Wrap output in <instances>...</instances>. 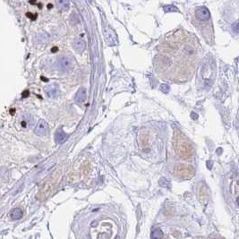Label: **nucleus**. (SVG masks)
Returning <instances> with one entry per match:
<instances>
[{
  "mask_svg": "<svg viewBox=\"0 0 239 239\" xmlns=\"http://www.w3.org/2000/svg\"><path fill=\"white\" fill-rule=\"evenodd\" d=\"M48 124L47 123L45 120L40 119L35 128V133L39 136H45L48 133Z\"/></svg>",
  "mask_w": 239,
  "mask_h": 239,
  "instance_id": "nucleus-1",
  "label": "nucleus"
},
{
  "mask_svg": "<svg viewBox=\"0 0 239 239\" xmlns=\"http://www.w3.org/2000/svg\"><path fill=\"white\" fill-rule=\"evenodd\" d=\"M170 87L168 84H161L160 85V90L164 93H168L169 92Z\"/></svg>",
  "mask_w": 239,
  "mask_h": 239,
  "instance_id": "nucleus-12",
  "label": "nucleus"
},
{
  "mask_svg": "<svg viewBox=\"0 0 239 239\" xmlns=\"http://www.w3.org/2000/svg\"><path fill=\"white\" fill-rule=\"evenodd\" d=\"M87 99V93H86V90L84 88H81L79 91L76 93L75 95V101L81 104V103H83L85 100Z\"/></svg>",
  "mask_w": 239,
  "mask_h": 239,
  "instance_id": "nucleus-6",
  "label": "nucleus"
},
{
  "mask_svg": "<svg viewBox=\"0 0 239 239\" xmlns=\"http://www.w3.org/2000/svg\"><path fill=\"white\" fill-rule=\"evenodd\" d=\"M56 4L61 11H67L69 9V0H56Z\"/></svg>",
  "mask_w": 239,
  "mask_h": 239,
  "instance_id": "nucleus-8",
  "label": "nucleus"
},
{
  "mask_svg": "<svg viewBox=\"0 0 239 239\" xmlns=\"http://www.w3.org/2000/svg\"><path fill=\"white\" fill-rule=\"evenodd\" d=\"M10 216L13 219H20L22 217H23V210L21 209L16 208L14 209L11 213H10Z\"/></svg>",
  "mask_w": 239,
  "mask_h": 239,
  "instance_id": "nucleus-9",
  "label": "nucleus"
},
{
  "mask_svg": "<svg viewBox=\"0 0 239 239\" xmlns=\"http://www.w3.org/2000/svg\"><path fill=\"white\" fill-rule=\"evenodd\" d=\"M164 9H165L166 12H175V11L177 12L178 11V9L174 6H167V7H164Z\"/></svg>",
  "mask_w": 239,
  "mask_h": 239,
  "instance_id": "nucleus-11",
  "label": "nucleus"
},
{
  "mask_svg": "<svg viewBox=\"0 0 239 239\" xmlns=\"http://www.w3.org/2000/svg\"><path fill=\"white\" fill-rule=\"evenodd\" d=\"M163 236V233L160 229H155L151 234V238H160Z\"/></svg>",
  "mask_w": 239,
  "mask_h": 239,
  "instance_id": "nucleus-10",
  "label": "nucleus"
},
{
  "mask_svg": "<svg viewBox=\"0 0 239 239\" xmlns=\"http://www.w3.org/2000/svg\"><path fill=\"white\" fill-rule=\"evenodd\" d=\"M85 47H86V44H85L84 40L81 39H74V47L77 50L78 52H83L85 49Z\"/></svg>",
  "mask_w": 239,
  "mask_h": 239,
  "instance_id": "nucleus-7",
  "label": "nucleus"
},
{
  "mask_svg": "<svg viewBox=\"0 0 239 239\" xmlns=\"http://www.w3.org/2000/svg\"><path fill=\"white\" fill-rule=\"evenodd\" d=\"M58 65L64 72H68L73 68V62L66 56H61L58 59Z\"/></svg>",
  "mask_w": 239,
  "mask_h": 239,
  "instance_id": "nucleus-2",
  "label": "nucleus"
},
{
  "mask_svg": "<svg viewBox=\"0 0 239 239\" xmlns=\"http://www.w3.org/2000/svg\"><path fill=\"white\" fill-rule=\"evenodd\" d=\"M27 16H28V17H30L31 20H34V19H36V17H37V16H32V15H31V13H28V14H27Z\"/></svg>",
  "mask_w": 239,
  "mask_h": 239,
  "instance_id": "nucleus-13",
  "label": "nucleus"
},
{
  "mask_svg": "<svg viewBox=\"0 0 239 239\" xmlns=\"http://www.w3.org/2000/svg\"><path fill=\"white\" fill-rule=\"evenodd\" d=\"M67 137H68L67 134H65V132L63 131L62 129H58L57 131L56 132V133H55V141L58 144L64 143L67 140Z\"/></svg>",
  "mask_w": 239,
  "mask_h": 239,
  "instance_id": "nucleus-5",
  "label": "nucleus"
},
{
  "mask_svg": "<svg viewBox=\"0 0 239 239\" xmlns=\"http://www.w3.org/2000/svg\"><path fill=\"white\" fill-rule=\"evenodd\" d=\"M195 15L198 19H200L201 21H209L210 18V13L209 12V10L204 7H198L195 10Z\"/></svg>",
  "mask_w": 239,
  "mask_h": 239,
  "instance_id": "nucleus-3",
  "label": "nucleus"
},
{
  "mask_svg": "<svg viewBox=\"0 0 239 239\" xmlns=\"http://www.w3.org/2000/svg\"><path fill=\"white\" fill-rule=\"evenodd\" d=\"M45 92H46L47 96L48 98H51V99H56L60 95V92H59L58 87L55 84L47 86L45 88Z\"/></svg>",
  "mask_w": 239,
  "mask_h": 239,
  "instance_id": "nucleus-4",
  "label": "nucleus"
}]
</instances>
